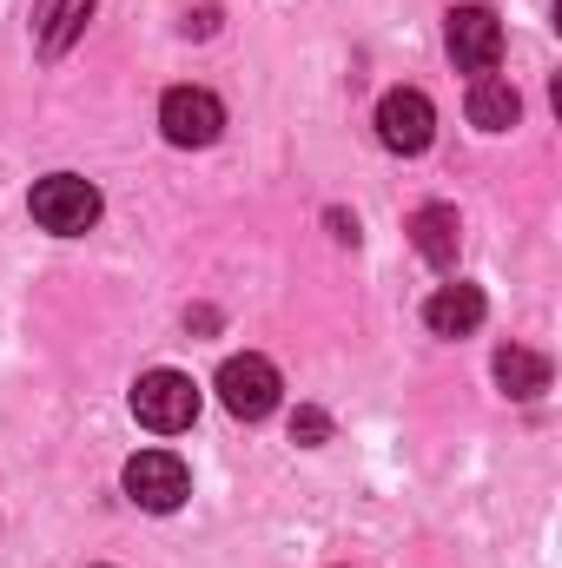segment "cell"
<instances>
[{"label":"cell","mask_w":562,"mask_h":568,"mask_svg":"<svg viewBox=\"0 0 562 568\" xmlns=\"http://www.w3.org/2000/svg\"><path fill=\"white\" fill-rule=\"evenodd\" d=\"M27 212H33L40 232H53V239H80V232L100 225V185L80 179V172H47V179L27 192Z\"/></svg>","instance_id":"6da1fadb"},{"label":"cell","mask_w":562,"mask_h":568,"mask_svg":"<svg viewBox=\"0 0 562 568\" xmlns=\"http://www.w3.org/2000/svg\"><path fill=\"white\" fill-rule=\"evenodd\" d=\"M133 417H140L152 436L192 429V417H199V384H192L185 371H145L140 384H133Z\"/></svg>","instance_id":"7a4b0ae2"},{"label":"cell","mask_w":562,"mask_h":568,"mask_svg":"<svg viewBox=\"0 0 562 568\" xmlns=\"http://www.w3.org/2000/svg\"><path fill=\"white\" fill-rule=\"evenodd\" d=\"M279 364L272 357H259V351H245V357H225L219 364V404L232 410V417H245V424H259V417H272L279 410Z\"/></svg>","instance_id":"3957f363"},{"label":"cell","mask_w":562,"mask_h":568,"mask_svg":"<svg viewBox=\"0 0 562 568\" xmlns=\"http://www.w3.org/2000/svg\"><path fill=\"white\" fill-rule=\"evenodd\" d=\"M127 496L152 509V516H172L185 496H192V469L172 456V449H140L133 463H127Z\"/></svg>","instance_id":"277c9868"},{"label":"cell","mask_w":562,"mask_h":568,"mask_svg":"<svg viewBox=\"0 0 562 568\" xmlns=\"http://www.w3.org/2000/svg\"><path fill=\"white\" fill-rule=\"evenodd\" d=\"M378 140H384V152L418 159L423 145L436 140V106L423 100L418 87H391V93L378 100Z\"/></svg>","instance_id":"5b68a950"},{"label":"cell","mask_w":562,"mask_h":568,"mask_svg":"<svg viewBox=\"0 0 562 568\" xmlns=\"http://www.w3.org/2000/svg\"><path fill=\"white\" fill-rule=\"evenodd\" d=\"M159 133L172 145H212L225 133L219 93H205V87H172V93L159 100Z\"/></svg>","instance_id":"8992f818"},{"label":"cell","mask_w":562,"mask_h":568,"mask_svg":"<svg viewBox=\"0 0 562 568\" xmlns=\"http://www.w3.org/2000/svg\"><path fill=\"white\" fill-rule=\"evenodd\" d=\"M450 60L463 73H496V60H503V20L490 7H450Z\"/></svg>","instance_id":"52a82bcc"},{"label":"cell","mask_w":562,"mask_h":568,"mask_svg":"<svg viewBox=\"0 0 562 568\" xmlns=\"http://www.w3.org/2000/svg\"><path fill=\"white\" fill-rule=\"evenodd\" d=\"M483 311H490V297H483L476 284H443V291L423 304V324H430L436 337H470V331L483 324Z\"/></svg>","instance_id":"ba28073f"},{"label":"cell","mask_w":562,"mask_h":568,"mask_svg":"<svg viewBox=\"0 0 562 568\" xmlns=\"http://www.w3.org/2000/svg\"><path fill=\"white\" fill-rule=\"evenodd\" d=\"M87 20H93V0H40V7H33V40H40V53L60 60V53L87 33Z\"/></svg>","instance_id":"9c48e42d"},{"label":"cell","mask_w":562,"mask_h":568,"mask_svg":"<svg viewBox=\"0 0 562 568\" xmlns=\"http://www.w3.org/2000/svg\"><path fill=\"white\" fill-rule=\"evenodd\" d=\"M411 245H418L436 272H450V265H456V245H463L456 205H418V212H411Z\"/></svg>","instance_id":"30bf717a"},{"label":"cell","mask_w":562,"mask_h":568,"mask_svg":"<svg viewBox=\"0 0 562 568\" xmlns=\"http://www.w3.org/2000/svg\"><path fill=\"white\" fill-rule=\"evenodd\" d=\"M516 120H523L516 87L496 80V73H476V80H470V126H483V133H510Z\"/></svg>","instance_id":"8fae6325"},{"label":"cell","mask_w":562,"mask_h":568,"mask_svg":"<svg viewBox=\"0 0 562 568\" xmlns=\"http://www.w3.org/2000/svg\"><path fill=\"white\" fill-rule=\"evenodd\" d=\"M496 384H503V397L530 404V397L550 390V357L543 351H523V344H503L496 351Z\"/></svg>","instance_id":"7c38bea8"},{"label":"cell","mask_w":562,"mask_h":568,"mask_svg":"<svg viewBox=\"0 0 562 568\" xmlns=\"http://www.w3.org/2000/svg\"><path fill=\"white\" fill-rule=\"evenodd\" d=\"M291 436H298L304 449H318V443L331 436V417H324V410H298V417H291Z\"/></svg>","instance_id":"4fadbf2b"}]
</instances>
